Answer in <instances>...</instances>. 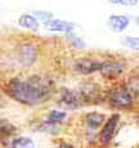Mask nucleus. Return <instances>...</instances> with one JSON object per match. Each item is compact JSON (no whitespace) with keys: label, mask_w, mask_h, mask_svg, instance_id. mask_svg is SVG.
I'll return each instance as SVG.
<instances>
[{"label":"nucleus","mask_w":139,"mask_h":148,"mask_svg":"<svg viewBox=\"0 0 139 148\" xmlns=\"http://www.w3.org/2000/svg\"><path fill=\"white\" fill-rule=\"evenodd\" d=\"M55 148H73L72 144H70V143H61L59 146H57Z\"/></svg>","instance_id":"19"},{"label":"nucleus","mask_w":139,"mask_h":148,"mask_svg":"<svg viewBox=\"0 0 139 148\" xmlns=\"http://www.w3.org/2000/svg\"><path fill=\"white\" fill-rule=\"evenodd\" d=\"M124 44H125V47H127L129 49L138 50L139 40H138V38H131V36H126V38L124 39Z\"/></svg>","instance_id":"16"},{"label":"nucleus","mask_w":139,"mask_h":148,"mask_svg":"<svg viewBox=\"0 0 139 148\" xmlns=\"http://www.w3.org/2000/svg\"><path fill=\"white\" fill-rule=\"evenodd\" d=\"M14 133H16V127L10 126V125H4L0 127V142L4 143L8 138H10Z\"/></svg>","instance_id":"15"},{"label":"nucleus","mask_w":139,"mask_h":148,"mask_svg":"<svg viewBox=\"0 0 139 148\" xmlns=\"http://www.w3.org/2000/svg\"><path fill=\"white\" fill-rule=\"evenodd\" d=\"M118 120H120V115L115 113V115H112L111 117L107 120L106 124H104L103 129H102V132H101V138H102L103 143L111 142V139L113 138V135H115V133H116V127H117V125H118Z\"/></svg>","instance_id":"5"},{"label":"nucleus","mask_w":139,"mask_h":148,"mask_svg":"<svg viewBox=\"0 0 139 148\" xmlns=\"http://www.w3.org/2000/svg\"><path fill=\"white\" fill-rule=\"evenodd\" d=\"M67 113L63 112V111H57V110H53L50 111L49 113H48V120L47 122H49V124H59V122H62L66 119Z\"/></svg>","instance_id":"14"},{"label":"nucleus","mask_w":139,"mask_h":148,"mask_svg":"<svg viewBox=\"0 0 139 148\" xmlns=\"http://www.w3.org/2000/svg\"><path fill=\"white\" fill-rule=\"evenodd\" d=\"M124 70V63L120 62H104L102 63V67L99 71H102L104 77L107 79H113L117 77Z\"/></svg>","instance_id":"8"},{"label":"nucleus","mask_w":139,"mask_h":148,"mask_svg":"<svg viewBox=\"0 0 139 148\" xmlns=\"http://www.w3.org/2000/svg\"><path fill=\"white\" fill-rule=\"evenodd\" d=\"M53 92V82L40 76H31L26 80L14 77L7 85V93L14 101L27 106L42 103Z\"/></svg>","instance_id":"1"},{"label":"nucleus","mask_w":139,"mask_h":148,"mask_svg":"<svg viewBox=\"0 0 139 148\" xmlns=\"http://www.w3.org/2000/svg\"><path fill=\"white\" fill-rule=\"evenodd\" d=\"M12 148H35V143L27 136H18L12 140Z\"/></svg>","instance_id":"13"},{"label":"nucleus","mask_w":139,"mask_h":148,"mask_svg":"<svg viewBox=\"0 0 139 148\" xmlns=\"http://www.w3.org/2000/svg\"><path fill=\"white\" fill-rule=\"evenodd\" d=\"M83 99H81L79 92H72V90H64L63 95H62V104L66 108H71V110H75V108L83 106Z\"/></svg>","instance_id":"7"},{"label":"nucleus","mask_w":139,"mask_h":148,"mask_svg":"<svg viewBox=\"0 0 139 148\" xmlns=\"http://www.w3.org/2000/svg\"><path fill=\"white\" fill-rule=\"evenodd\" d=\"M111 4H121V5H137L138 0H107Z\"/></svg>","instance_id":"17"},{"label":"nucleus","mask_w":139,"mask_h":148,"mask_svg":"<svg viewBox=\"0 0 139 148\" xmlns=\"http://www.w3.org/2000/svg\"><path fill=\"white\" fill-rule=\"evenodd\" d=\"M107 23L113 32H123L129 26L130 19L126 16H110Z\"/></svg>","instance_id":"10"},{"label":"nucleus","mask_w":139,"mask_h":148,"mask_svg":"<svg viewBox=\"0 0 139 148\" xmlns=\"http://www.w3.org/2000/svg\"><path fill=\"white\" fill-rule=\"evenodd\" d=\"M83 102H89V103H98L99 101H102L101 98V89L98 85L95 84H85L81 86V89L79 90Z\"/></svg>","instance_id":"4"},{"label":"nucleus","mask_w":139,"mask_h":148,"mask_svg":"<svg viewBox=\"0 0 139 148\" xmlns=\"http://www.w3.org/2000/svg\"><path fill=\"white\" fill-rule=\"evenodd\" d=\"M18 25L23 28H27V30H32V31L39 30L38 19L34 16H30V14H22L18 19Z\"/></svg>","instance_id":"11"},{"label":"nucleus","mask_w":139,"mask_h":148,"mask_svg":"<svg viewBox=\"0 0 139 148\" xmlns=\"http://www.w3.org/2000/svg\"><path fill=\"white\" fill-rule=\"evenodd\" d=\"M102 67V62L94 61V59H89V58H84L80 61L76 62L75 64V70L79 73H83V75H89L93 73L95 71H99Z\"/></svg>","instance_id":"6"},{"label":"nucleus","mask_w":139,"mask_h":148,"mask_svg":"<svg viewBox=\"0 0 139 148\" xmlns=\"http://www.w3.org/2000/svg\"><path fill=\"white\" fill-rule=\"evenodd\" d=\"M35 14L40 19H44V21H48V19L52 18V13H48V12H36Z\"/></svg>","instance_id":"18"},{"label":"nucleus","mask_w":139,"mask_h":148,"mask_svg":"<svg viewBox=\"0 0 139 148\" xmlns=\"http://www.w3.org/2000/svg\"><path fill=\"white\" fill-rule=\"evenodd\" d=\"M19 61H21L23 67H30L38 59V49L31 42H23L18 49Z\"/></svg>","instance_id":"3"},{"label":"nucleus","mask_w":139,"mask_h":148,"mask_svg":"<svg viewBox=\"0 0 139 148\" xmlns=\"http://www.w3.org/2000/svg\"><path fill=\"white\" fill-rule=\"evenodd\" d=\"M110 103L118 108H129L133 104L131 92L124 86L115 88L110 94Z\"/></svg>","instance_id":"2"},{"label":"nucleus","mask_w":139,"mask_h":148,"mask_svg":"<svg viewBox=\"0 0 139 148\" xmlns=\"http://www.w3.org/2000/svg\"><path fill=\"white\" fill-rule=\"evenodd\" d=\"M73 25L70 22L62 21V19H48L45 21V28L49 31H55V32H72Z\"/></svg>","instance_id":"9"},{"label":"nucleus","mask_w":139,"mask_h":148,"mask_svg":"<svg viewBox=\"0 0 139 148\" xmlns=\"http://www.w3.org/2000/svg\"><path fill=\"white\" fill-rule=\"evenodd\" d=\"M86 124H88V127L92 130H95L103 124L104 121V116L102 113H98V112H90L86 115Z\"/></svg>","instance_id":"12"}]
</instances>
